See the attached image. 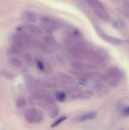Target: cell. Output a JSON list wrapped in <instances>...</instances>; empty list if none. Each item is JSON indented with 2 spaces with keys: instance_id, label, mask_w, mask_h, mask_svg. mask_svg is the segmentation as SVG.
<instances>
[{
  "instance_id": "6da1fadb",
  "label": "cell",
  "mask_w": 129,
  "mask_h": 130,
  "mask_svg": "<svg viewBox=\"0 0 129 130\" xmlns=\"http://www.w3.org/2000/svg\"><path fill=\"white\" fill-rule=\"evenodd\" d=\"M11 40L13 45L20 49L27 48L32 43V39L30 36L29 34L25 33L14 34Z\"/></svg>"
},
{
  "instance_id": "7a4b0ae2",
  "label": "cell",
  "mask_w": 129,
  "mask_h": 130,
  "mask_svg": "<svg viewBox=\"0 0 129 130\" xmlns=\"http://www.w3.org/2000/svg\"><path fill=\"white\" fill-rule=\"evenodd\" d=\"M89 50L81 43H76L69 49L70 55L75 60H79L87 56Z\"/></svg>"
},
{
  "instance_id": "3957f363",
  "label": "cell",
  "mask_w": 129,
  "mask_h": 130,
  "mask_svg": "<svg viewBox=\"0 0 129 130\" xmlns=\"http://www.w3.org/2000/svg\"><path fill=\"white\" fill-rule=\"evenodd\" d=\"M25 118L29 123H39L42 121L43 114L40 110L35 108H30L25 112Z\"/></svg>"
},
{
  "instance_id": "277c9868",
  "label": "cell",
  "mask_w": 129,
  "mask_h": 130,
  "mask_svg": "<svg viewBox=\"0 0 129 130\" xmlns=\"http://www.w3.org/2000/svg\"><path fill=\"white\" fill-rule=\"evenodd\" d=\"M39 20H40V26L42 27V29L49 32H52L57 30L58 28L57 23L49 17L41 16L39 18Z\"/></svg>"
},
{
  "instance_id": "5b68a950",
  "label": "cell",
  "mask_w": 129,
  "mask_h": 130,
  "mask_svg": "<svg viewBox=\"0 0 129 130\" xmlns=\"http://www.w3.org/2000/svg\"><path fill=\"white\" fill-rule=\"evenodd\" d=\"M106 74L108 77L111 81V84L113 85H117L118 81L122 77V74L121 71L116 67H109L106 71Z\"/></svg>"
},
{
  "instance_id": "8992f818",
  "label": "cell",
  "mask_w": 129,
  "mask_h": 130,
  "mask_svg": "<svg viewBox=\"0 0 129 130\" xmlns=\"http://www.w3.org/2000/svg\"><path fill=\"white\" fill-rule=\"evenodd\" d=\"M86 58L88 59V60L90 62L94 64H100V63H102L104 60V58L102 54L97 52H94V51H89L88 53H87Z\"/></svg>"
},
{
  "instance_id": "52a82bcc",
  "label": "cell",
  "mask_w": 129,
  "mask_h": 130,
  "mask_svg": "<svg viewBox=\"0 0 129 130\" xmlns=\"http://www.w3.org/2000/svg\"><path fill=\"white\" fill-rule=\"evenodd\" d=\"M99 33V35L101 36L102 38H104L105 40L107 41L108 42H109V43H111V44H115V45H120V44L123 43V41L121 40H120V39H117V38H113V37L110 36L103 33L102 32L100 31Z\"/></svg>"
},
{
  "instance_id": "ba28073f",
  "label": "cell",
  "mask_w": 129,
  "mask_h": 130,
  "mask_svg": "<svg viewBox=\"0 0 129 130\" xmlns=\"http://www.w3.org/2000/svg\"><path fill=\"white\" fill-rule=\"evenodd\" d=\"M23 18L29 23H35L38 20L37 15L31 11H25L23 13Z\"/></svg>"
},
{
  "instance_id": "9c48e42d",
  "label": "cell",
  "mask_w": 129,
  "mask_h": 130,
  "mask_svg": "<svg viewBox=\"0 0 129 130\" xmlns=\"http://www.w3.org/2000/svg\"><path fill=\"white\" fill-rule=\"evenodd\" d=\"M71 66L73 69L78 71H83L87 69L85 64L78 60H73L71 62Z\"/></svg>"
},
{
  "instance_id": "30bf717a",
  "label": "cell",
  "mask_w": 129,
  "mask_h": 130,
  "mask_svg": "<svg viewBox=\"0 0 129 130\" xmlns=\"http://www.w3.org/2000/svg\"><path fill=\"white\" fill-rule=\"evenodd\" d=\"M96 116H97V115H96V113L91 112L77 117V118L75 119V121L77 122H83L86 121L92 120V119L96 118Z\"/></svg>"
},
{
  "instance_id": "8fae6325",
  "label": "cell",
  "mask_w": 129,
  "mask_h": 130,
  "mask_svg": "<svg viewBox=\"0 0 129 130\" xmlns=\"http://www.w3.org/2000/svg\"><path fill=\"white\" fill-rule=\"evenodd\" d=\"M44 40L46 42V43H47L49 46L53 47V48H56L58 46L57 42L56 41L54 37L51 34H47V35L44 36Z\"/></svg>"
},
{
  "instance_id": "7c38bea8",
  "label": "cell",
  "mask_w": 129,
  "mask_h": 130,
  "mask_svg": "<svg viewBox=\"0 0 129 130\" xmlns=\"http://www.w3.org/2000/svg\"><path fill=\"white\" fill-rule=\"evenodd\" d=\"M24 29L25 31L29 34H36V35H39L40 34V31L36 26L31 25V24H29L24 27Z\"/></svg>"
},
{
  "instance_id": "4fadbf2b",
  "label": "cell",
  "mask_w": 129,
  "mask_h": 130,
  "mask_svg": "<svg viewBox=\"0 0 129 130\" xmlns=\"http://www.w3.org/2000/svg\"><path fill=\"white\" fill-rule=\"evenodd\" d=\"M24 60L28 66H32L34 63V60H33L31 55L29 53H25L24 55Z\"/></svg>"
},
{
  "instance_id": "5bb4252c",
  "label": "cell",
  "mask_w": 129,
  "mask_h": 130,
  "mask_svg": "<svg viewBox=\"0 0 129 130\" xmlns=\"http://www.w3.org/2000/svg\"><path fill=\"white\" fill-rule=\"evenodd\" d=\"M59 109L58 107L55 106V105H53L50 109V112H49V116L51 118H54L56 117L59 114Z\"/></svg>"
},
{
  "instance_id": "9a60e30c",
  "label": "cell",
  "mask_w": 129,
  "mask_h": 130,
  "mask_svg": "<svg viewBox=\"0 0 129 130\" xmlns=\"http://www.w3.org/2000/svg\"><path fill=\"white\" fill-rule=\"evenodd\" d=\"M9 62L15 67H20L22 66V62L17 58H11L9 60Z\"/></svg>"
},
{
  "instance_id": "2e32d148",
  "label": "cell",
  "mask_w": 129,
  "mask_h": 130,
  "mask_svg": "<svg viewBox=\"0 0 129 130\" xmlns=\"http://www.w3.org/2000/svg\"><path fill=\"white\" fill-rule=\"evenodd\" d=\"M61 80L63 81V83H65L67 84H71L73 82V79L71 76H68L66 74H61L59 75Z\"/></svg>"
},
{
  "instance_id": "e0dca14e",
  "label": "cell",
  "mask_w": 129,
  "mask_h": 130,
  "mask_svg": "<svg viewBox=\"0 0 129 130\" xmlns=\"http://www.w3.org/2000/svg\"><path fill=\"white\" fill-rule=\"evenodd\" d=\"M7 52L8 53V55H15L19 54L20 53V48H17V47L13 45V46L8 48Z\"/></svg>"
},
{
  "instance_id": "ac0fdd59",
  "label": "cell",
  "mask_w": 129,
  "mask_h": 130,
  "mask_svg": "<svg viewBox=\"0 0 129 130\" xmlns=\"http://www.w3.org/2000/svg\"><path fill=\"white\" fill-rule=\"evenodd\" d=\"M37 46L40 50L43 52L44 53H50L51 49L48 45L44 44L43 43H39L37 44Z\"/></svg>"
},
{
  "instance_id": "d6986e66",
  "label": "cell",
  "mask_w": 129,
  "mask_h": 130,
  "mask_svg": "<svg viewBox=\"0 0 129 130\" xmlns=\"http://www.w3.org/2000/svg\"><path fill=\"white\" fill-rule=\"evenodd\" d=\"M92 95V91H89V90H85V91L80 93L79 97L82 99H88L91 98Z\"/></svg>"
},
{
  "instance_id": "ffe728a7",
  "label": "cell",
  "mask_w": 129,
  "mask_h": 130,
  "mask_svg": "<svg viewBox=\"0 0 129 130\" xmlns=\"http://www.w3.org/2000/svg\"><path fill=\"white\" fill-rule=\"evenodd\" d=\"M26 105V100L24 97H19L16 101V105L18 108H22Z\"/></svg>"
},
{
  "instance_id": "44dd1931",
  "label": "cell",
  "mask_w": 129,
  "mask_h": 130,
  "mask_svg": "<svg viewBox=\"0 0 129 130\" xmlns=\"http://www.w3.org/2000/svg\"><path fill=\"white\" fill-rule=\"evenodd\" d=\"M55 97H56V99L57 100H58L59 102H64V100H65L66 95L63 92L58 91V92L56 93Z\"/></svg>"
},
{
  "instance_id": "7402d4cb",
  "label": "cell",
  "mask_w": 129,
  "mask_h": 130,
  "mask_svg": "<svg viewBox=\"0 0 129 130\" xmlns=\"http://www.w3.org/2000/svg\"><path fill=\"white\" fill-rule=\"evenodd\" d=\"M66 119H67V117L66 116H63L60 117V118H58L57 120H56L55 121H54V123L52 124L51 128H54V127H56L57 126H58L59 124H60L61 123H63V121H64Z\"/></svg>"
},
{
  "instance_id": "603a6c76",
  "label": "cell",
  "mask_w": 129,
  "mask_h": 130,
  "mask_svg": "<svg viewBox=\"0 0 129 130\" xmlns=\"http://www.w3.org/2000/svg\"><path fill=\"white\" fill-rule=\"evenodd\" d=\"M36 64L38 68L40 70V71H44V65L42 61L39 60H36Z\"/></svg>"
},
{
  "instance_id": "cb8c5ba5",
  "label": "cell",
  "mask_w": 129,
  "mask_h": 130,
  "mask_svg": "<svg viewBox=\"0 0 129 130\" xmlns=\"http://www.w3.org/2000/svg\"><path fill=\"white\" fill-rule=\"evenodd\" d=\"M123 114L125 116H129V107H126V109H124Z\"/></svg>"
}]
</instances>
